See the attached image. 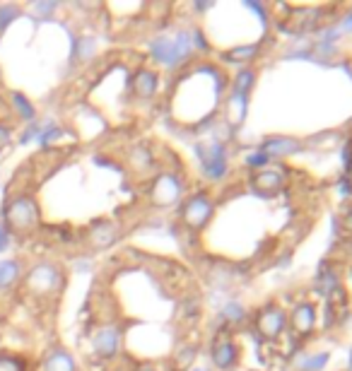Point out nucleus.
I'll use <instances>...</instances> for the list:
<instances>
[{
  "instance_id": "3",
  "label": "nucleus",
  "mask_w": 352,
  "mask_h": 371,
  "mask_svg": "<svg viewBox=\"0 0 352 371\" xmlns=\"http://www.w3.org/2000/svg\"><path fill=\"white\" fill-rule=\"evenodd\" d=\"M24 284H27L29 292H34V294H53V292H58V287H63V275H60L58 265L44 260V263H36L32 270L27 272Z\"/></svg>"
},
{
  "instance_id": "25",
  "label": "nucleus",
  "mask_w": 352,
  "mask_h": 371,
  "mask_svg": "<svg viewBox=\"0 0 352 371\" xmlns=\"http://www.w3.org/2000/svg\"><path fill=\"white\" fill-rule=\"evenodd\" d=\"M246 56H253V46H248V48H236V51L229 53V58H246Z\"/></svg>"
},
{
  "instance_id": "10",
  "label": "nucleus",
  "mask_w": 352,
  "mask_h": 371,
  "mask_svg": "<svg viewBox=\"0 0 352 371\" xmlns=\"http://www.w3.org/2000/svg\"><path fill=\"white\" fill-rule=\"evenodd\" d=\"M285 328V314L280 311V309H268V311L260 314L258 319V331L263 333L265 338H277L282 333Z\"/></svg>"
},
{
  "instance_id": "12",
  "label": "nucleus",
  "mask_w": 352,
  "mask_h": 371,
  "mask_svg": "<svg viewBox=\"0 0 352 371\" xmlns=\"http://www.w3.org/2000/svg\"><path fill=\"white\" fill-rule=\"evenodd\" d=\"M314 319H317V314H314L312 304H299L292 311V331L297 336H309L314 328Z\"/></svg>"
},
{
  "instance_id": "13",
  "label": "nucleus",
  "mask_w": 352,
  "mask_h": 371,
  "mask_svg": "<svg viewBox=\"0 0 352 371\" xmlns=\"http://www.w3.org/2000/svg\"><path fill=\"white\" fill-rule=\"evenodd\" d=\"M212 362L217 369H229L236 362V345L232 340H220V343L212 348Z\"/></svg>"
},
{
  "instance_id": "14",
  "label": "nucleus",
  "mask_w": 352,
  "mask_h": 371,
  "mask_svg": "<svg viewBox=\"0 0 352 371\" xmlns=\"http://www.w3.org/2000/svg\"><path fill=\"white\" fill-rule=\"evenodd\" d=\"M20 277H22V265H20V260H3L0 263V289H12L15 287L17 282H20Z\"/></svg>"
},
{
  "instance_id": "27",
  "label": "nucleus",
  "mask_w": 352,
  "mask_h": 371,
  "mask_svg": "<svg viewBox=\"0 0 352 371\" xmlns=\"http://www.w3.org/2000/svg\"><path fill=\"white\" fill-rule=\"evenodd\" d=\"M193 371H205V369H193Z\"/></svg>"
},
{
  "instance_id": "9",
  "label": "nucleus",
  "mask_w": 352,
  "mask_h": 371,
  "mask_svg": "<svg viewBox=\"0 0 352 371\" xmlns=\"http://www.w3.org/2000/svg\"><path fill=\"white\" fill-rule=\"evenodd\" d=\"M121 236V229L114 222H99L94 224V229L89 232V244L92 248H109Z\"/></svg>"
},
{
  "instance_id": "4",
  "label": "nucleus",
  "mask_w": 352,
  "mask_h": 371,
  "mask_svg": "<svg viewBox=\"0 0 352 371\" xmlns=\"http://www.w3.org/2000/svg\"><path fill=\"white\" fill-rule=\"evenodd\" d=\"M212 215V203L205 193H196L184 203L181 208V220H184L191 229H200L205 227V222L210 220Z\"/></svg>"
},
{
  "instance_id": "7",
  "label": "nucleus",
  "mask_w": 352,
  "mask_h": 371,
  "mask_svg": "<svg viewBox=\"0 0 352 371\" xmlns=\"http://www.w3.org/2000/svg\"><path fill=\"white\" fill-rule=\"evenodd\" d=\"M200 152V162H203V172L210 179H220L227 169V152H224L222 145L212 143L208 148H198Z\"/></svg>"
},
{
  "instance_id": "16",
  "label": "nucleus",
  "mask_w": 352,
  "mask_h": 371,
  "mask_svg": "<svg viewBox=\"0 0 352 371\" xmlns=\"http://www.w3.org/2000/svg\"><path fill=\"white\" fill-rule=\"evenodd\" d=\"M20 15L22 10L17 8V5H0V32H5Z\"/></svg>"
},
{
  "instance_id": "8",
  "label": "nucleus",
  "mask_w": 352,
  "mask_h": 371,
  "mask_svg": "<svg viewBox=\"0 0 352 371\" xmlns=\"http://www.w3.org/2000/svg\"><path fill=\"white\" fill-rule=\"evenodd\" d=\"M131 84H133V94H136L138 99L150 101L157 94V87H160V77H157V72L143 68V70H138L136 75H133Z\"/></svg>"
},
{
  "instance_id": "21",
  "label": "nucleus",
  "mask_w": 352,
  "mask_h": 371,
  "mask_svg": "<svg viewBox=\"0 0 352 371\" xmlns=\"http://www.w3.org/2000/svg\"><path fill=\"white\" fill-rule=\"evenodd\" d=\"M326 362H329V355H319V357H314V360L304 362V369H307V371H317V369L324 367Z\"/></svg>"
},
{
  "instance_id": "26",
  "label": "nucleus",
  "mask_w": 352,
  "mask_h": 371,
  "mask_svg": "<svg viewBox=\"0 0 352 371\" xmlns=\"http://www.w3.org/2000/svg\"><path fill=\"white\" fill-rule=\"evenodd\" d=\"M138 371H155V369H153V367H141Z\"/></svg>"
},
{
  "instance_id": "1",
  "label": "nucleus",
  "mask_w": 352,
  "mask_h": 371,
  "mask_svg": "<svg viewBox=\"0 0 352 371\" xmlns=\"http://www.w3.org/2000/svg\"><path fill=\"white\" fill-rule=\"evenodd\" d=\"M150 53H153L155 63L176 68L191 56V34L176 32L172 36H157V39L150 41Z\"/></svg>"
},
{
  "instance_id": "11",
  "label": "nucleus",
  "mask_w": 352,
  "mask_h": 371,
  "mask_svg": "<svg viewBox=\"0 0 352 371\" xmlns=\"http://www.w3.org/2000/svg\"><path fill=\"white\" fill-rule=\"evenodd\" d=\"M44 371H77V364L68 350L53 348L44 360Z\"/></svg>"
},
{
  "instance_id": "22",
  "label": "nucleus",
  "mask_w": 352,
  "mask_h": 371,
  "mask_svg": "<svg viewBox=\"0 0 352 371\" xmlns=\"http://www.w3.org/2000/svg\"><path fill=\"white\" fill-rule=\"evenodd\" d=\"M8 246H10V229L5 222H0V253H3Z\"/></svg>"
},
{
  "instance_id": "24",
  "label": "nucleus",
  "mask_w": 352,
  "mask_h": 371,
  "mask_svg": "<svg viewBox=\"0 0 352 371\" xmlns=\"http://www.w3.org/2000/svg\"><path fill=\"white\" fill-rule=\"evenodd\" d=\"M10 138H12V131H10L8 126H3V123H0V150H3L5 145L10 143Z\"/></svg>"
},
{
  "instance_id": "19",
  "label": "nucleus",
  "mask_w": 352,
  "mask_h": 371,
  "mask_svg": "<svg viewBox=\"0 0 352 371\" xmlns=\"http://www.w3.org/2000/svg\"><path fill=\"white\" fill-rule=\"evenodd\" d=\"M131 162L136 164L138 169H148L150 164H153V157H150V152H148V150L136 148V150L131 152Z\"/></svg>"
},
{
  "instance_id": "23",
  "label": "nucleus",
  "mask_w": 352,
  "mask_h": 371,
  "mask_svg": "<svg viewBox=\"0 0 352 371\" xmlns=\"http://www.w3.org/2000/svg\"><path fill=\"white\" fill-rule=\"evenodd\" d=\"M56 8H58V3H53V0H48V3H36V5H34V10L39 12L41 17H44V15H51V12L56 10Z\"/></svg>"
},
{
  "instance_id": "15",
  "label": "nucleus",
  "mask_w": 352,
  "mask_h": 371,
  "mask_svg": "<svg viewBox=\"0 0 352 371\" xmlns=\"http://www.w3.org/2000/svg\"><path fill=\"white\" fill-rule=\"evenodd\" d=\"M12 106H15L17 116H22V121H27V123L36 121V109L29 104V99L24 94H12Z\"/></svg>"
},
{
  "instance_id": "18",
  "label": "nucleus",
  "mask_w": 352,
  "mask_h": 371,
  "mask_svg": "<svg viewBox=\"0 0 352 371\" xmlns=\"http://www.w3.org/2000/svg\"><path fill=\"white\" fill-rule=\"evenodd\" d=\"M292 150H297V143H292V140H273L265 145V152H277V155H287Z\"/></svg>"
},
{
  "instance_id": "5",
  "label": "nucleus",
  "mask_w": 352,
  "mask_h": 371,
  "mask_svg": "<svg viewBox=\"0 0 352 371\" xmlns=\"http://www.w3.org/2000/svg\"><path fill=\"white\" fill-rule=\"evenodd\" d=\"M150 198H153L155 205H174L176 200L181 198V181L176 174H160L155 179L153 188H150Z\"/></svg>"
},
{
  "instance_id": "20",
  "label": "nucleus",
  "mask_w": 352,
  "mask_h": 371,
  "mask_svg": "<svg viewBox=\"0 0 352 371\" xmlns=\"http://www.w3.org/2000/svg\"><path fill=\"white\" fill-rule=\"evenodd\" d=\"M258 186L260 188H277V186H280V174H275V172L260 174L258 176Z\"/></svg>"
},
{
  "instance_id": "17",
  "label": "nucleus",
  "mask_w": 352,
  "mask_h": 371,
  "mask_svg": "<svg viewBox=\"0 0 352 371\" xmlns=\"http://www.w3.org/2000/svg\"><path fill=\"white\" fill-rule=\"evenodd\" d=\"M0 371H27V364L20 357L0 355Z\"/></svg>"
},
{
  "instance_id": "2",
  "label": "nucleus",
  "mask_w": 352,
  "mask_h": 371,
  "mask_svg": "<svg viewBox=\"0 0 352 371\" xmlns=\"http://www.w3.org/2000/svg\"><path fill=\"white\" fill-rule=\"evenodd\" d=\"M41 215H39V205L32 196H15L5 205V224H8L10 232L24 234L32 232V229L39 224Z\"/></svg>"
},
{
  "instance_id": "6",
  "label": "nucleus",
  "mask_w": 352,
  "mask_h": 371,
  "mask_svg": "<svg viewBox=\"0 0 352 371\" xmlns=\"http://www.w3.org/2000/svg\"><path fill=\"white\" fill-rule=\"evenodd\" d=\"M119 348H121V328L119 326L109 323V326L97 328V333L92 338V350L97 357L111 360V357L119 355Z\"/></svg>"
}]
</instances>
